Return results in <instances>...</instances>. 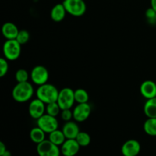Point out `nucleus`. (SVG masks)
<instances>
[{
	"label": "nucleus",
	"instance_id": "f257e3e1",
	"mask_svg": "<svg viewBox=\"0 0 156 156\" xmlns=\"http://www.w3.org/2000/svg\"><path fill=\"white\" fill-rule=\"evenodd\" d=\"M33 85L28 82L17 83L12 90V98L18 103L27 102L34 95Z\"/></svg>",
	"mask_w": 156,
	"mask_h": 156
},
{
	"label": "nucleus",
	"instance_id": "f03ea898",
	"mask_svg": "<svg viewBox=\"0 0 156 156\" xmlns=\"http://www.w3.org/2000/svg\"><path fill=\"white\" fill-rule=\"evenodd\" d=\"M59 91L55 85L46 83L38 86L37 90V98L42 101L46 105L57 101Z\"/></svg>",
	"mask_w": 156,
	"mask_h": 156
},
{
	"label": "nucleus",
	"instance_id": "7ed1b4c3",
	"mask_svg": "<svg viewBox=\"0 0 156 156\" xmlns=\"http://www.w3.org/2000/svg\"><path fill=\"white\" fill-rule=\"evenodd\" d=\"M4 57L9 61H15L19 58L21 52V44L16 39L6 40L2 47Z\"/></svg>",
	"mask_w": 156,
	"mask_h": 156
},
{
	"label": "nucleus",
	"instance_id": "20e7f679",
	"mask_svg": "<svg viewBox=\"0 0 156 156\" xmlns=\"http://www.w3.org/2000/svg\"><path fill=\"white\" fill-rule=\"evenodd\" d=\"M64 7L67 13L74 17H81L86 12V3L84 0H64Z\"/></svg>",
	"mask_w": 156,
	"mask_h": 156
},
{
	"label": "nucleus",
	"instance_id": "39448f33",
	"mask_svg": "<svg viewBox=\"0 0 156 156\" xmlns=\"http://www.w3.org/2000/svg\"><path fill=\"white\" fill-rule=\"evenodd\" d=\"M76 102L74 91L70 88H64L59 92L57 103L61 110L71 109Z\"/></svg>",
	"mask_w": 156,
	"mask_h": 156
},
{
	"label": "nucleus",
	"instance_id": "423d86ee",
	"mask_svg": "<svg viewBox=\"0 0 156 156\" xmlns=\"http://www.w3.org/2000/svg\"><path fill=\"white\" fill-rule=\"evenodd\" d=\"M37 152L39 156H59L61 150L59 146L49 140H45L37 145Z\"/></svg>",
	"mask_w": 156,
	"mask_h": 156
},
{
	"label": "nucleus",
	"instance_id": "0eeeda50",
	"mask_svg": "<svg viewBox=\"0 0 156 156\" xmlns=\"http://www.w3.org/2000/svg\"><path fill=\"white\" fill-rule=\"evenodd\" d=\"M49 76H50L49 71L44 66H36L32 69L30 72V79L32 82L38 86L47 83Z\"/></svg>",
	"mask_w": 156,
	"mask_h": 156
},
{
	"label": "nucleus",
	"instance_id": "6e6552de",
	"mask_svg": "<svg viewBox=\"0 0 156 156\" xmlns=\"http://www.w3.org/2000/svg\"><path fill=\"white\" fill-rule=\"evenodd\" d=\"M37 125L41 129H42L46 133L49 134L58 129L59 123L56 117L44 114L42 117L37 120Z\"/></svg>",
	"mask_w": 156,
	"mask_h": 156
},
{
	"label": "nucleus",
	"instance_id": "1a4fd4ad",
	"mask_svg": "<svg viewBox=\"0 0 156 156\" xmlns=\"http://www.w3.org/2000/svg\"><path fill=\"white\" fill-rule=\"evenodd\" d=\"M73 119L78 123H82L89 117L91 113V108L88 103L78 104L73 109Z\"/></svg>",
	"mask_w": 156,
	"mask_h": 156
},
{
	"label": "nucleus",
	"instance_id": "9d476101",
	"mask_svg": "<svg viewBox=\"0 0 156 156\" xmlns=\"http://www.w3.org/2000/svg\"><path fill=\"white\" fill-rule=\"evenodd\" d=\"M46 112V104L38 99H34L30 102L28 106V113L30 117L37 120L42 117Z\"/></svg>",
	"mask_w": 156,
	"mask_h": 156
},
{
	"label": "nucleus",
	"instance_id": "9b49d317",
	"mask_svg": "<svg viewBox=\"0 0 156 156\" xmlns=\"http://www.w3.org/2000/svg\"><path fill=\"white\" fill-rule=\"evenodd\" d=\"M141 151V145L136 140H129L125 142L121 147L123 156H137Z\"/></svg>",
	"mask_w": 156,
	"mask_h": 156
},
{
	"label": "nucleus",
	"instance_id": "f8f14e48",
	"mask_svg": "<svg viewBox=\"0 0 156 156\" xmlns=\"http://www.w3.org/2000/svg\"><path fill=\"white\" fill-rule=\"evenodd\" d=\"M80 147L76 139H66L61 146V154L63 156H76L79 153Z\"/></svg>",
	"mask_w": 156,
	"mask_h": 156
},
{
	"label": "nucleus",
	"instance_id": "ddd939ff",
	"mask_svg": "<svg viewBox=\"0 0 156 156\" xmlns=\"http://www.w3.org/2000/svg\"><path fill=\"white\" fill-rule=\"evenodd\" d=\"M140 93L146 99L156 97V83L152 80L144 81L140 85Z\"/></svg>",
	"mask_w": 156,
	"mask_h": 156
},
{
	"label": "nucleus",
	"instance_id": "4468645a",
	"mask_svg": "<svg viewBox=\"0 0 156 156\" xmlns=\"http://www.w3.org/2000/svg\"><path fill=\"white\" fill-rule=\"evenodd\" d=\"M2 33L6 40H14L16 39L19 30L14 23L5 22L2 27Z\"/></svg>",
	"mask_w": 156,
	"mask_h": 156
},
{
	"label": "nucleus",
	"instance_id": "2eb2a0df",
	"mask_svg": "<svg viewBox=\"0 0 156 156\" xmlns=\"http://www.w3.org/2000/svg\"><path fill=\"white\" fill-rule=\"evenodd\" d=\"M62 130L66 139H76L80 132L77 123L71 120L66 122V123L62 126Z\"/></svg>",
	"mask_w": 156,
	"mask_h": 156
},
{
	"label": "nucleus",
	"instance_id": "dca6fc26",
	"mask_svg": "<svg viewBox=\"0 0 156 156\" xmlns=\"http://www.w3.org/2000/svg\"><path fill=\"white\" fill-rule=\"evenodd\" d=\"M67 12L62 3L55 5L50 12V17L52 20L56 22H60L65 18Z\"/></svg>",
	"mask_w": 156,
	"mask_h": 156
},
{
	"label": "nucleus",
	"instance_id": "f3484780",
	"mask_svg": "<svg viewBox=\"0 0 156 156\" xmlns=\"http://www.w3.org/2000/svg\"><path fill=\"white\" fill-rule=\"evenodd\" d=\"M143 111L148 118H156V97L146 101L143 107Z\"/></svg>",
	"mask_w": 156,
	"mask_h": 156
},
{
	"label": "nucleus",
	"instance_id": "a211bd4d",
	"mask_svg": "<svg viewBox=\"0 0 156 156\" xmlns=\"http://www.w3.org/2000/svg\"><path fill=\"white\" fill-rule=\"evenodd\" d=\"M46 133L39 126L32 128L30 131V139L33 143H36L37 145L42 143L46 140Z\"/></svg>",
	"mask_w": 156,
	"mask_h": 156
},
{
	"label": "nucleus",
	"instance_id": "6ab92c4d",
	"mask_svg": "<svg viewBox=\"0 0 156 156\" xmlns=\"http://www.w3.org/2000/svg\"><path fill=\"white\" fill-rule=\"evenodd\" d=\"M49 140L52 142L53 144L58 146H61L66 140V138L62 130H59L57 129L49 133Z\"/></svg>",
	"mask_w": 156,
	"mask_h": 156
},
{
	"label": "nucleus",
	"instance_id": "aec40b11",
	"mask_svg": "<svg viewBox=\"0 0 156 156\" xmlns=\"http://www.w3.org/2000/svg\"><path fill=\"white\" fill-rule=\"evenodd\" d=\"M143 129L147 135L156 136V118H148L143 124Z\"/></svg>",
	"mask_w": 156,
	"mask_h": 156
},
{
	"label": "nucleus",
	"instance_id": "412c9836",
	"mask_svg": "<svg viewBox=\"0 0 156 156\" xmlns=\"http://www.w3.org/2000/svg\"><path fill=\"white\" fill-rule=\"evenodd\" d=\"M75 100L78 104L88 103L89 100V95L88 93L83 88H78L74 91Z\"/></svg>",
	"mask_w": 156,
	"mask_h": 156
},
{
	"label": "nucleus",
	"instance_id": "4be33fe9",
	"mask_svg": "<svg viewBox=\"0 0 156 156\" xmlns=\"http://www.w3.org/2000/svg\"><path fill=\"white\" fill-rule=\"evenodd\" d=\"M76 140L81 147H86L91 143V139L88 133L80 131L77 136H76Z\"/></svg>",
	"mask_w": 156,
	"mask_h": 156
},
{
	"label": "nucleus",
	"instance_id": "5701e85b",
	"mask_svg": "<svg viewBox=\"0 0 156 156\" xmlns=\"http://www.w3.org/2000/svg\"><path fill=\"white\" fill-rule=\"evenodd\" d=\"M61 108L57 101L46 105V113L53 117H57L61 113Z\"/></svg>",
	"mask_w": 156,
	"mask_h": 156
},
{
	"label": "nucleus",
	"instance_id": "b1692460",
	"mask_svg": "<svg viewBox=\"0 0 156 156\" xmlns=\"http://www.w3.org/2000/svg\"><path fill=\"white\" fill-rule=\"evenodd\" d=\"M15 80L17 82H28L29 79V74L27 73V70L24 69H20L17 70L15 75Z\"/></svg>",
	"mask_w": 156,
	"mask_h": 156
},
{
	"label": "nucleus",
	"instance_id": "393cba45",
	"mask_svg": "<svg viewBox=\"0 0 156 156\" xmlns=\"http://www.w3.org/2000/svg\"><path fill=\"white\" fill-rule=\"evenodd\" d=\"M30 34H29L27 30H19V33H18V36H17L16 40L18 41L19 44L23 45V44H25L28 42L29 40H30Z\"/></svg>",
	"mask_w": 156,
	"mask_h": 156
},
{
	"label": "nucleus",
	"instance_id": "a878e982",
	"mask_svg": "<svg viewBox=\"0 0 156 156\" xmlns=\"http://www.w3.org/2000/svg\"><path fill=\"white\" fill-rule=\"evenodd\" d=\"M8 71H9L8 59H6L5 57L0 58V77H4L8 73Z\"/></svg>",
	"mask_w": 156,
	"mask_h": 156
},
{
	"label": "nucleus",
	"instance_id": "bb28decb",
	"mask_svg": "<svg viewBox=\"0 0 156 156\" xmlns=\"http://www.w3.org/2000/svg\"><path fill=\"white\" fill-rule=\"evenodd\" d=\"M61 117L65 122L70 121L73 118V112L71 109H64L61 111Z\"/></svg>",
	"mask_w": 156,
	"mask_h": 156
},
{
	"label": "nucleus",
	"instance_id": "cd10ccee",
	"mask_svg": "<svg viewBox=\"0 0 156 156\" xmlns=\"http://www.w3.org/2000/svg\"><path fill=\"white\" fill-rule=\"evenodd\" d=\"M146 17L150 22H156V12L152 7L149 8L146 10Z\"/></svg>",
	"mask_w": 156,
	"mask_h": 156
},
{
	"label": "nucleus",
	"instance_id": "c85d7f7f",
	"mask_svg": "<svg viewBox=\"0 0 156 156\" xmlns=\"http://www.w3.org/2000/svg\"><path fill=\"white\" fill-rule=\"evenodd\" d=\"M6 150L7 149H6L5 145L4 144L3 142H0V156L2 155Z\"/></svg>",
	"mask_w": 156,
	"mask_h": 156
},
{
	"label": "nucleus",
	"instance_id": "c756f323",
	"mask_svg": "<svg viewBox=\"0 0 156 156\" xmlns=\"http://www.w3.org/2000/svg\"><path fill=\"white\" fill-rule=\"evenodd\" d=\"M151 7L156 12V0H151Z\"/></svg>",
	"mask_w": 156,
	"mask_h": 156
},
{
	"label": "nucleus",
	"instance_id": "7c9ffc66",
	"mask_svg": "<svg viewBox=\"0 0 156 156\" xmlns=\"http://www.w3.org/2000/svg\"><path fill=\"white\" fill-rule=\"evenodd\" d=\"M1 156H12V154H11V152H9V151L6 150L5 152V153Z\"/></svg>",
	"mask_w": 156,
	"mask_h": 156
}]
</instances>
